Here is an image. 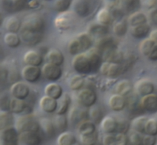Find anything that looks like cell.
<instances>
[{"label":"cell","instance_id":"ab89813d","mask_svg":"<svg viewBox=\"0 0 157 145\" xmlns=\"http://www.w3.org/2000/svg\"><path fill=\"white\" fill-rule=\"evenodd\" d=\"M147 120H148V118H147L146 116L140 115L139 117L135 118L132 121V128L137 132L145 134V127Z\"/></svg>","mask_w":157,"mask_h":145},{"label":"cell","instance_id":"cb8c5ba5","mask_svg":"<svg viewBox=\"0 0 157 145\" xmlns=\"http://www.w3.org/2000/svg\"><path fill=\"white\" fill-rule=\"evenodd\" d=\"M44 93L47 96L58 100L61 99L63 95L62 86L56 82H51L48 84L44 88Z\"/></svg>","mask_w":157,"mask_h":145},{"label":"cell","instance_id":"9f6ffc18","mask_svg":"<svg viewBox=\"0 0 157 145\" xmlns=\"http://www.w3.org/2000/svg\"><path fill=\"white\" fill-rule=\"evenodd\" d=\"M116 139H117V144L126 145L130 143L129 136H127V134L117 133V134H116Z\"/></svg>","mask_w":157,"mask_h":145},{"label":"cell","instance_id":"c3c4849f","mask_svg":"<svg viewBox=\"0 0 157 145\" xmlns=\"http://www.w3.org/2000/svg\"><path fill=\"white\" fill-rule=\"evenodd\" d=\"M71 104V98L68 95H64L60 105H58L56 113L58 114H65L68 111Z\"/></svg>","mask_w":157,"mask_h":145},{"label":"cell","instance_id":"7dc6e473","mask_svg":"<svg viewBox=\"0 0 157 145\" xmlns=\"http://www.w3.org/2000/svg\"><path fill=\"white\" fill-rule=\"evenodd\" d=\"M67 49H68V51L70 53V54L73 55V56H75V55L83 52L82 47H81V44L78 38L71 40L70 41V43L68 44Z\"/></svg>","mask_w":157,"mask_h":145},{"label":"cell","instance_id":"83f0119b","mask_svg":"<svg viewBox=\"0 0 157 145\" xmlns=\"http://www.w3.org/2000/svg\"><path fill=\"white\" fill-rule=\"evenodd\" d=\"M87 55H88L90 62H91L92 67H93V73L97 72L98 70H100V67L103 63L102 55L97 48H94L89 51L87 53Z\"/></svg>","mask_w":157,"mask_h":145},{"label":"cell","instance_id":"94428289","mask_svg":"<svg viewBox=\"0 0 157 145\" xmlns=\"http://www.w3.org/2000/svg\"><path fill=\"white\" fill-rule=\"evenodd\" d=\"M149 60L153 61H156L157 60V45L154 47V48L153 49L150 53L149 54V56H147Z\"/></svg>","mask_w":157,"mask_h":145},{"label":"cell","instance_id":"277c9868","mask_svg":"<svg viewBox=\"0 0 157 145\" xmlns=\"http://www.w3.org/2000/svg\"><path fill=\"white\" fill-rule=\"evenodd\" d=\"M18 137H19V131L17 130L16 128L12 127V125L1 129L0 139L2 144H18Z\"/></svg>","mask_w":157,"mask_h":145},{"label":"cell","instance_id":"484cf974","mask_svg":"<svg viewBox=\"0 0 157 145\" xmlns=\"http://www.w3.org/2000/svg\"><path fill=\"white\" fill-rule=\"evenodd\" d=\"M3 41H4L5 44L7 47H11V48H16L19 47L21 42V38L20 35L17 33H13V32H7L5 34L3 37Z\"/></svg>","mask_w":157,"mask_h":145},{"label":"cell","instance_id":"3957f363","mask_svg":"<svg viewBox=\"0 0 157 145\" xmlns=\"http://www.w3.org/2000/svg\"><path fill=\"white\" fill-rule=\"evenodd\" d=\"M99 70L103 76H107L110 79H116L119 77L125 70L122 63H115L104 61Z\"/></svg>","mask_w":157,"mask_h":145},{"label":"cell","instance_id":"f5cc1de1","mask_svg":"<svg viewBox=\"0 0 157 145\" xmlns=\"http://www.w3.org/2000/svg\"><path fill=\"white\" fill-rule=\"evenodd\" d=\"M31 0H12L15 12H19L25 8H28L29 3Z\"/></svg>","mask_w":157,"mask_h":145},{"label":"cell","instance_id":"d6986e66","mask_svg":"<svg viewBox=\"0 0 157 145\" xmlns=\"http://www.w3.org/2000/svg\"><path fill=\"white\" fill-rule=\"evenodd\" d=\"M135 89H136L137 94L141 96H144L153 93L155 90V85L151 81L143 79V80H140L136 82Z\"/></svg>","mask_w":157,"mask_h":145},{"label":"cell","instance_id":"60d3db41","mask_svg":"<svg viewBox=\"0 0 157 145\" xmlns=\"http://www.w3.org/2000/svg\"><path fill=\"white\" fill-rule=\"evenodd\" d=\"M13 113L10 111H0V130L12 126L14 122V118L12 115Z\"/></svg>","mask_w":157,"mask_h":145},{"label":"cell","instance_id":"8fae6325","mask_svg":"<svg viewBox=\"0 0 157 145\" xmlns=\"http://www.w3.org/2000/svg\"><path fill=\"white\" fill-rule=\"evenodd\" d=\"M10 92L13 98L25 100L30 95V89L29 85L21 82H16L11 86Z\"/></svg>","mask_w":157,"mask_h":145},{"label":"cell","instance_id":"003e7915","mask_svg":"<svg viewBox=\"0 0 157 145\" xmlns=\"http://www.w3.org/2000/svg\"><path fill=\"white\" fill-rule=\"evenodd\" d=\"M44 1H47V2H49V1H52V0H44Z\"/></svg>","mask_w":157,"mask_h":145},{"label":"cell","instance_id":"e7e4bbea","mask_svg":"<svg viewBox=\"0 0 157 145\" xmlns=\"http://www.w3.org/2000/svg\"><path fill=\"white\" fill-rule=\"evenodd\" d=\"M150 38L154 41L155 44L157 45V28L151 31V32L150 34Z\"/></svg>","mask_w":157,"mask_h":145},{"label":"cell","instance_id":"f907efd6","mask_svg":"<svg viewBox=\"0 0 157 145\" xmlns=\"http://www.w3.org/2000/svg\"><path fill=\"white\" fill-rule=\"evenodd\" d=\"M98 132H94V134H88V135H81V141L83 144L93 145L98 142Z\"/></svg>","mask_w":157,"mask_h":145},{"label":"cell","instance_id":"91938a15","mask_svg":"<svg viewBox=\"0 0 157 145\" xmlns=\"http://www.w3.org/2000/svg\"><path fill=\"white\" fill-rule=\"evenodd\" d=\"M156 136L150 135V134H145L143 139V144L144 145H153L156 144Z\"/></svg>","mask_w":157,"mask_h":145},{"label":"cell","instance_id":"4dcf8cb0","mask_svg":"<svg viewBox=\"0 0 157 145\" xmlns=\"http://www.w3.org/2000/svg\"><path fill=\"white\" fill-rule=\"evenodd\" d=\"M127 22L131 27L145 24V23H147V17L144 12L136 11V12L130 14L128 19H127Z\"/></svg>","mask_w":157,"mask_h":145},{"label":"cell","instance_id":"7bdbcfd3","mask_svg":"<svg viewBox=\"0 0 157 145\" xmlns=\"http://www.w3.org/2000/svg\"><path fill=\"white\" fill-rule=\"evenodd\" d=\"M80 43L82 47L83 52L87 51L90 50L93 45V41H92L91 35L89 33H82L78 37Z\"/></svg>","mask_w":157,"mask_h":145},{"label":"cell","instance_id":"681fc988","mask_svg":"<svg viewBox=\"0 0 157 145\" xmlns=\"http://www.w3.org/2000/svg\"><path fill=\"white\" fill-rule=\"evenodd\" d=\"M145 134L157 136V121L153 118H148L145 127Z\"/></svg>","mask_w":157,"mask_h":145},{"label":"cell","instance_id":"7c38bea8","mask_svg":"<svg viewBox=\"0 0 157 145\" xmlns=\"http://www.w3.org/2000/svg\"><path fill=\"white\" fill-rule=\"evenodd\" d=\"M141 106L144 108V111L154 114L157 112V95L151 94L142 96L140 100Z\"/></svg>","mask_w":157,"mask_h":145},{"label":"cell","instance_id":"b9f144b4","mask_svg":"<svg viewBox=\"0 0 157 145\" xmlns=\"http://www.w3.org/2000/svg\"><path fill=\"white\" fill-rule=\"evenodd\" d=\"M85 84V79L81 74L72 76L69 82V86L73 91H80Z\"/></svg>","mask_w":157,"mask_h":145},{"label":"cell","instance_id":"bcb514c9","mask_svg":"<svg viewBox=\"0 0 157 145\" xmlns=\"http://www.w3.org/2000/svg\"><path fill=\"white\" fill-rule=\"evenodd\" d=\"M128 30L127 23L125 21H118L113 27V33L118 37H123L127 34Z\"/></svg>","mask_w":157,"mask_h":145},{"label":"cell","instance_id":"4316f807","mask_svg":"<svg viewBox=\"0 0 157 145\" xmlns=\"http://www.w3.org/2000/svg\"><path fill=\"white\" fill-rule=\"evenodd\" d=\"M133 91V85L127 79H123L119 81L115 86V92L117 94L123 96H127L130 95Z\"/></svg>","mask_w":157,"mask_h":145},{"label":"cell","instance_id":"6125c7cd","mask_svg":"<svg viewBox=\"0 0 157 145\" xmlns=\"http://www.w3.org/2000/svg\"><path fill=\"white\" fill-rule=\"evenodd\" d=\"M150 17L152 22L154 23V24H157V9H153V10L150 12Z\"/></svg>","mask_w":157,"mask_h":145},{"label":"cell","instance_id":"e0dca14e","mask_svg":"<svg viewBox=\"0 0 157 145\" xmlns=\"http://www.w3.org/2000/svg\"><path fill=\"white\" fill-rule=\"evenodd\" d=\"M72 17L67 12L60 14L55 19V25L58 29L61 31L67 30L72 25Z\"/></svg>","mask_w":157,"mask_h":145},{"label":"cell","instance_id":"44dd1931","mask_svg":"<svg viewBox=\"0 0 157 145\" xmlns=\"http://www.w3.org/2000/svg\"><path fill=\"white\" fill-rule=\"evenodd\" d=\"M73 8L76 15L81 18L87 17L90 12V5L87 0H76Z\"/></svg>","mask_w":157,"mask_h":145},{"label":"cell","instance_id":"5bb4252c","mask_svg":"<svg viewBox=\"0 0 157 145\" xmlns=\"http://www.w3.org/2000/svg\"><path fill=\"white\" fill-rule=\"evenodd\" d=\"M39 106L41 111L45 113L51 114V113L55 112L58 110V103L57 99H53V98L45 95L40 99Z\"/></svg>","mask_w":157,"mask_h":145},{"label":"cell","instance_id":"ffe728a7","mask_svg":"<svg viewBox=\"0 0 157 145\" xmlns=\"http://www.w3.org/2000/svg\"><path fill=\"white\" fill-rule=\"evenodd\" d=\"M118 7L124 12L133 13L141 6V0H117Z\"/></svg>","mask_w":157,"mask_h":145},{"label":"cell","instance_id":"d4e9b609","mask_svg":"<svg viewBox=\"0 0 157 145\" xmlns=\"http://www.w3.org/2000/svg\"><path fill=\"white\" fill-rule=\"evenodd\" d=\"M29 106V104L23 99H16V98H13L11 99L10 111H12L13 114H21L22 112L25 113Z\"/></svg>","mask_w":157,"mask_h":145},{"label":"cell","instance_id":"f6af8a7d","mask_svg":"<svg viewBox=\"0 0 157 145\" xmlns=\"http://www.w3.org/2000/svg\"><path fill=\"white\" fill-rule=\"evenodd\" d=\"M71 3L72 0H55L54 2V8L58 12L63 13L68 11Z\"/></svg>","mask_w":157,"mask_h":145},{"label":"cell","instance_id":"836d02e7","mask_svg":"<svg viewBox=\"0 0 157 145\" xmlns=\"http://www.w3.org/2000/svg\"><path fill=\"white\" fill-rule=\"evenodd\" d=\"M96 125L91 120H85L79 124L78 126V132L80 136L88 135L96 132Z\"/></svg>","mask_w":157,"mask_h":145},{"label":"cell","instance_id":"d590c367","mask_svg":"<svg viewBox=\"0 0 157 145\" xmlns=\"http://www.w3.org/2000/svg\"><path fill=\"white\" fill-rule=\"evenodd\" d=\"M87 118H89V111H84V110L78 109V108H73L71 111L70 120L72 124L81 123L85 121Z\"/></svg>","mask_w":157,"mask_h":145},{"label":"cell","instance_id":"11a10c76","mask_svg":"<svg viewBox=\"0 0 157 145\" xmlns=\"http://www.w3.org/2000/svg\"><path fill=\"white\" fill-rule=\"evenodd\" d=\"M130 125L126 121H118L117 128V132L123 133V134H127L130 130Z\"/></svg>","mask_w":157,"mask_h":145},{"label":"cell","instance_id":"74e56055","mask_svg":"<svg viewBox=\"0 0 157 145\" xmlns=\"http://www.w3.org/2000/svg\"><path fill=\"white\" fill-rule=\"evenodd\" d=\"M53 123L57 131H60V132L65 131L67 130V127H68V122H67V118L66 117V114H57V115L54 118Z\"/></svg>","mask_w":157,"mask_h":145},{"label":"cell","instance_id":"2e32d148","mask_svg":"<svg viewBox=\"0 0 157 145\" xmlns=\"http://www.w3.org/2000/svg\"><path fill=\"white\" fill-rule=\"evenodd\" d=\"M109 106L114 111H123L127 107V99H125V96L117 93L112 95L109 99Z\"/></svg>","mask_w":157,"mask_h":145},{"label":"cell","instance_id":"6da1fadb","mask_svg":"<svg viewBox=\"0 0 157 145\" xmlns=\"http://www.w3.org/2000/svg\"><path fill=\"white\" fill-rule=\"evenodd\" d=\"M15 128L19 132L22 131H35L38 132L41 128L40 121L31 114H25L17 119L15 121Z\"/></svg>","mask_w":157,"mask_h":145},{"label":"cell","instance_id":"30bf717a","mask_svg":"<svg viewBox=\"0 0 157 145\" xmlns=\"http://www.w3.org/2000/svg\"><path fill=\"white\" fill-rule=\"evenodd\" d=\"M41 142V138L38 132L35 131H22L19 132L18 144L38 145Z\"/></svg>","mask_w":157,"mask_h":145},{"label":"cell","instance_id":"be15d7a7","mask_svg":"<svg viewBox=\"0 0 157 145\" xmlns=\"http://www.w3.org/2000/svg\"><path fill=\"white\" fill-rule=\"evenodd\" d=\"M39 6V2L38 0H31L29 3L28 8L29 9H36Z\"/></svg>","mask_w":157,"mask_h":145},{"label":"cell","instance_id":"f1b7e54d","mask_svg":"<svg viewBox=\"0 0 157 145\" xmlns=\"http://www.w3.org/2000/svg\"><path fill=\"white\" fill-rule=\"evenodd\" d=\"M115 47H117V46L115 44L114 40H113V38H111V37H104V38H100L99 41H98L96 48L99 50L100 53L102 55V53L105 52L106 50Z\"/></svg>","mask_w":157,"mask_h":145},{"label":"cell","instance_id":"603a6c76","mask_svg":"<svg viewBox=\"0 0 157 145\" xmlns=\"http://www.w3.org/2000/svg\"><path fill=\"white\" fill-rule=\"evenodd\" d=\"M45 60L47 63L61 66L64 63V56L58 49H52L48 50L45 55Z\"/></svg>","mask_w":157,"mask_h":145},{"label":"cell","instance_id":"8d00e7d4","mask_svg":"<svg viewBox=\"0 0 157 145\" xmlns=\"http://www.w3.org/2000/svg\"><path fill=\"white\" fill-rule=\"evenodd\" d=\"M58 144L59 145H73L77 142L75 136L68 131H63L58 137Z\"/></svg>","mask_w":157,"mask_h":145},{"label":"cell","instance_id":"f546056e","mask_svg":"<svg viewBox=\"0 0 157 145\" xmlns=\"http://www.w3.org/2000/svg\"><path fill=\"white\" fill-rule=\"evenodd\" d=\"M97 20L101 24L109 26L113 23L114 18L112 15V12L108 9L104 8L98 11L97 14Z\"/></svg>","mask_w":157,"mask_h":145},{"label":"cell","instance_id":"9c48e42d","mask_svg":"<svg viewBox=\"0 0 157 145\" xmlns=\"http://www.w3.org/2000/svg\"><path fill=\"white\" fill-rule=\"evenodd\" d=\"M42 74V70L39 67L32 65H26L21 71L23 79L27 82L34 83L36 82Z\"/></svg>","mask_w":157,"mask_h":145},{"label":"cell","instance_id":"9a60e30c","mask_svg":"<svg viewBox=\"0 0 157 145\" xmlns=\"http://www.w3.org/2000/svg\"><path fill=\"white\" fill-rule=\"evenodd\" d=\"M23 60L25 63L27 65L37 66V67H40L44 61V58L39 52L32 50H29L25 53Z\"/></svg>","mask_w":157,"mask_h":145},{"label":"cell","instance_id":"52a82bcc","mask_svg":"<svg viewBox=\"0 0 157 145\" xmlns=\"http://www.w3.org/2000/svg\"><path fill=\"white\" fill-rule=\"evenodd\" d=\"M42 74L48 81L56 82L62 76V70L61 66L55 65L51 63H46L42 67Z\"/></svg>","mask_w":157,"mask_h":145},{"label":"cell","instance_id":"4fadbf2b","mask_svg":"<svg viewBox=\"0 0 157 145\" xmlns=\"http://www.w3.org/2000/svg\"><path fill=\"white\" fill-rule=\"evenodd\" d=\"M102 56L104 61L115 63H122L124 59V53L117 48V47L106 50L102 53Z\"/></svg>","mask_w":157,"mask_h":145},{"label":"cell","instance_id":"ee69618b","mask_svg":"<svg viewBox=\"0 0 157 145\" xmlns=\"http://www.w3.org/2000/svg\"><path fill=\"white\" fill-rule=\"evenodd\" d=\"M89 118L92 121L94 122L95 124H98L101 123V121L104 118V115H103V112L101 108L93 105L90 107V109L89 111Z\"/></svg>","mask_w":157,"mask_h":145},{"label":"cell","instance_id":"8992f818","mask_svg":"<svg viewBox=\"0 0 157 145\" xmlns=\"http://www.w3.org/2000/svg\"><path fill=\"white\" fill-rule=\"evenodd\" d=\"M44 25V21L41 17L38 15H30L28 16L22 22L21 29L35 32H42Z\"/></svg>","mask_w":157,"mask_h":145},{"label":"cell","instance_id":"ac0fdd59","mask_svg":"<svg viewBox=\"0 0 157 145\" xmlns=\"http://www.w3.org/2000/svg\"><path fill=\"white\" fill-rule=\"evenodd\" d=\"M150 32H151V27L147 23L133 26L130 29V34L136 39H144L147 38V35H150Z\"/></svg>","mask_w":157,"mask_h":145},{"label":"cell","instance_id":"03108f58","mask_svg":"<svg viewBox=\"0 0 157 145\" xmlns=\"http://www.w3.org/2000/svg\"><path fill=\"white\" fill-rule=\"evenodd\" d=\"M108 2H113L117 1V0H107Z\"/></svg>","mask_w":157,"mask_h":145},{"label":"cell","instance_id":"7402d4cb","mask_svg":"<svg viewBox=\"0 0 157 145\" xmlns=\"http://www.w3.org/2000/svg\"><path fill=\"white\" fill-rule=\"evenodd\" d=\"M118 121L112 116H106L104 117L101 122V129L106 134H113L117 132Z\"/></svg>","mask_w":157,"mask_h":145},{"label":"cell","instance_id":"f35d334b","mask_svg":"<svg viewBox=\"0 0 157 145\" xmlns=\"http://www.w3.org/2000/svg\"><path fill=\"white\" fill-rule=\"evenodd\" d=\"M156 44L150 38H144L140 44V51L144 56H148Z\"/></svg>","mask_w":157,"mask_h":145},{"label":"cell","instance_id":"ba28073f","mask_svg":"<svg viewBox=\"0 0 157 145\" xmlns=\"http://www.w3.org/2000/svg\"><path fill=\"white\" fill-rule=\"evenodd\" d=\"M19 32L23 42L29 46L37 45L41 43L43 39L42 32H35L25 29H21Z\"/></svg>","mask_w":157,"mask_h":145},{"label":"cell","instance_id":"5b68a950","mask_svg":"<svg viewBox=\"0 0 157 145\" xmlns=\"http://www.w3.org/2000/svg\"><path fill=\"white\" fill-rule=\"evenodd\" d=\"M98 96L93 89L89 88L81 89L78 94L79 104L85 108H90L96 104Z\"/></svg>","mask_w":157,"mask_h":145},{"label":"cell","instance_id":"680465c9","mask_svg":"<svg viewBox=\"0 0 157 145\" xmlns=\"http://www.w3.org/2000/svg\"><path fill=\"white\" fill-rule=\"evenodd\" d=\"M103 143L105 145L117 144L116 135H113V134H107V135L104 137Z\"/></svg>","mask_w":157,"mask_h":145},{"label":"cell","instance_id":"1f68e13d","mask_svg":"<svg viewBox=\"0 0 157 145\" xmlns=\"http://www.w3.org/2000/svg\"><path fill=\"white\" fill-rule=\"evenodd\" d=\"M21 26H22V23L15 16L9 17L5 23V28L8 32L18 33L21 31Z\"/></svg>","mask_w":157,"mask_h":145},{"label":"cell","instance_id":"816d5d0a","mask_svg":"<svg viewBox=\"0 0 157 145\" xmlns=\"http://www.w3.org/2000/svg\"><path fill=\"white\" fill-rule=\"evenodd\" d=\"M143 134L137 132V131H132L129 134V140H130V143L134 145H141L143 144V139L144 137L142 136Z\"/></svg>","mask_w":157,"mask_h":145},{"label":"cell","instance_id":"e575fe53","mask_svg":"<svg viewBox=\"0 0 157 145\" xmlns=\"http://www.w3.org/2000/svg\"><path fill=\"white\" fill-rule=\"evenodd\" d=\"M109 32V27L107 25L101 24H94L89 27L88 33L94 37H104Z\"/></svg>","mask_w":157,"mask_h":145},{"label":"cell","instance_id":"d6a6232c","mask_svg":"<svg viewBox=\"0 0 157 145\" xmlns=\"http://www.w3.org/2000/svg\"><path fill=\"white\" fill-rule=\"evenodd\" d=\"M39 121L41 128L44 131V134L50 138L55 137V134H56V131H55L56 129H55V127L54 125L53 121L50 120L48 118H43Z\"/></svg>","mask_w":157,"mask_h":145},{"label":"cell","instance_id":"6f0895ef","mask_svg":"<svg viewBox=\"0 0 157 145\" xmlns=\"http://www.w3.org/2000/svg\"><path fill=\"white\" fill-rule=\"evenodd\" d=\"M2 6L4 9V10L9 13L15 12L12 0H2Z\"/></svg>","mask_w":157,"mask_h":145},{"label":"cell","instance_id":"db71d44e","mask_svg":"<svg viewBox=\"0 0 157 145\" xmlns=\"http://www.w3.org/2000/svg\"><path fill=\"white\" fill-rule=\"evenodd\" d=\"M11 99L7 96H2L0 99V110L1 111H10Z\"/></svg>","mask_w":157,"mask_h":145},{"label":"cell","instance_id":"7a4b0ae2","mask_svg":"<svg viewBox=\"0 0 157 145\" xmlns=\"http://www.w3.org/2000/svg\"><path fill=\"white\" fill-rule=\"evenodd\" d=\"M72 66L79 74L87 75L93 73V67L87 53H81L75 55L72 60Z\"/></svg>","mask_w":157,"mask_h":145}]
</instances>
